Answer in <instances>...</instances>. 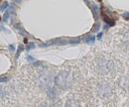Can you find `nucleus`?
I'll return each mask as SVG.
<instances>
[{"mask_svg":"<svg viewBox=\"0 0 129 107\" xmlns=\"http://www.w3.org/2000/svg\"><path fill=\"white\" fill-rule=\"evenodd\" d=\"M27 60L29 61H31V62H34V61H36V60H35L33 57H31V56H27Z\"/></svg>","mask_w":129,"mask_h":107,"instance_id":"nucleus-13","label":"nucleus"},{"mask_svg":"<svg viewBox=\"0 0 129 107\" xmlns=\"http://www.w3.org/2000/svg\"><path fill=\"white\" fill-rule=\"evenodd\" d=\"M68 41H69V44H71V45H77L81 42V39L80 38H72V39H68Z\"/></svg>","mask_w":129,"mask_h":107,"instance_id":"nucleus-5","label":"nucleus"},{"mask_svg":"<svg viewBox=\"0 0 129 107\" xmlns=\"http://www.w3.org/2000/svg\"><path fill=\"white\" fill-rule=\"evenodd\" d=\"M0 10H1V7H0Z\"/></svg>","mask_w":129,"mask_h":107,"instance_id":"nucleus-22","label":"nucleus"},{"mask_svg":"<svg viewBox=\"0 0 129 107\" xmlns=\"http://www.w3.org/2000/svg\"><path fill=\"white\" fill-rule=\"evenodd\" d=\"M4 30H5V28L3 26H0V31H4Z\"/></svg>","mask_w":129,"mask_h":107,"instance_id":"nucleus-19","label":"nucleus"},{"mask_svg":"<svg viewBox=\"0 0 129 107\" xmlns=\"http://www.w3.org/2000/svg\"><path fill=\"white\" fill-rule=\"evenodd\" d=\"M40 82L44 88H51L52 86V77L48 73L43 74L40 77Z\"/></svg>","mask_w":129,"mask_h":107,"instance_id":"nucleus-2","label":"nucleus"},{"mask_svg":"<svg viewBox=\"0 0 129 107\" xmlns=\"http://www.w3.org/2000/svg\"><path fill=\"white\" fill-rule=\"evenodd\" d=\"M23 49H24V48H23V46H22V45H20V46H19L18 50H17V53H16V58H18V57H19V55L22 53Z\"/></svg>","mask_w":129,"mask_h":107,"instance_id":"nucleus-9","label":"nucleus"},{"mask_svg":"<svg viewBox=\"0 0 129 107\" xmlns=\"http://www.w3.org/2000/svg\"><path fill=\"white\" fill-rule=\"evenodd\" d=\"M12 1H13V2H15V3H18V4L22 2V0H12Z\"/></svg>","mask_w":129,"mask_h":107,"instance_id":"nucleus-18","label":"nucleus"},{"mask_svg":"<svg viewBox=\"0 0 129 107\" xmlns=\"http://www.w3.org/2000/svg\"><path fill=\"white\" fill-rule=\"evenodd\" d=\"M0 21H1V17H0Z\"/></svg>","mask_w":129,"mask_h":107,"instance_id":"nucleus-20","label":"nucleus"},{"mask_svg":"<svg viewBox=\"0 0 129 107\" xmlns=\"http://www.w3.org/2000/svg\"><path fill=\"white\" fill-rule=\"evenodd\" d=\"M55 83L62 89L68 88L72 83V76L69 72H61L55 78Z\"/></svg>","mask_w":129,"mask_h":107,"instance_id":"nucleus-1","label":"nucleus"},{"mask_svg":"<svg viewBox=\"0 0 129 107\" xmlns=\"http://www.w3.org/2000/svg\"><path fill=\"white\" fill-rule=\"evenodd\" d=\"M98 1H101V0H98Z\"/></svg>","mask_w":129,"mask_h":107,"instance_id":"nucleus-21","label":"nucleus"},{"mask_svg":"<svg viewBox=\"0 0 129 107\" xmlns=\"http://www.w3.org/2000/svg\"><path fill=\"white\" fill-rule=\"evenodd\" d=\"M33 49H35V44L34 43H30L29 45H27V47H26V50L27 51H31Z\"/></svg>","mask_w":129,"mask_h":107,"instance_id":"nucleus-10","label":"nucleus"},{"mask_svg":"<svg viewBox=\"0 0 129 107\" xmlns=\"http://www.w3.org/2000/svg\"><path fill=\"white\" fill-rule=\"evenodd\" d=\"M99 27H100V24H99V23H95V24L93 25L91 31H92V32H97V31L99 30Z\"/></svg>","mask_w":129,"mask_h":107,"instance_id":"nucleus-8","label":"nucleus"},{"mask_svg":"<svg viewBox=\"0 0 129 107\" xmlns=\"http://www.w3.org/2000/svg\"><path fill=\"white\" fill-rule=\"evenodd\" d=\"M83 41L86 44H93L94 41H95V37H93V36H85L84 39H83Z\"/></svg>","mask_w":129,"mask_h":107,"instance_id":"nucleus-4","label":"nucleus"},{"mask_svg":"<svg viewBox=\"0 0 129 107\" xmlns=\"http://www.w3.org/2000/svg\"><path fill=\"white\" fill-rule=\"evenodd\" d=\"M9 50H10V51H12V52H13V51H14V50H15V46H14V45H13V44H11V45H9Z\"/></svg>","mask_w":129,"mask_h":107,"instance_id":"nucleus-14","label":"nucleus"},{"mask_svg":"<svg viewBox=\"0 0 129 107\" xmlns=\"http://www.w3.org/2000/svg\"><path fill=\"white\" fill-rule=\"evenodd\" d=\"M123 17H124L125 19H129V12H125V13L123 14Z\"/></svg>","mask_w":129,"mask_h":107,"instance_id":"nucleus-17","label":"nucleus"},{"mask_svg":"<svg viewBox=\"0 0 129 107\" xmlns=\"http://www.w3.org/2000/svg\"><path fill=\"white\" fill-rule=\"evenodd\" d=\"M102 35H103V34H102V32L98 33V34H97V39H98V40H100V39L102 38Z\"/></svg>","mask_w":129,"mask_h":107,"instance_id":"nucleus-15","label":"nucleus"},{"mask_svg":"<svg viewBox=\"0 0 129 107\" xmlns=\"http://www.w3.org/2000/svg\"><path fill=\"white\" fill-rule=\"evenodd\" d=\"M8 18H9V12L6 11V12L4 13V16H3V20H4V22H6V21L8 20Z\"/></svg>","mask_w":129,"mask_h":107,"instance_id":"nucleus-11","label":"nucleus"},{"mask_svg":"<svg viewBox=\"0 0 129 107\" xmlns=\"http://www.w3.org/2000/svg\"><path fill=\"white\" fill-rule=\"evenodd\" d=\"M91 9H92V11H93V16H94V18L97 19V14H98V7H97L95 4H92L91 5Z\"/></svg>","mask_w":129,"mask_h":107,"instance_id":"nucleus-6","label":"nucleus"},{"mask_svg":"<svg viewBox=\"0 0 129 107\" xmlns=\"http://www.w3.org/2000/svg\"><path fill=\"white\" fill-rule=\"evenodd\" d=\"M10 79L9 76H0V82H6Z\"/></svg>","mask_w":129,"mask_h":107,"instance_id":"nucleus-7","label":"nucleus"},{"mask_svg":"<svg viewBox=\"0 0 129 107\" xmlns=\"http://www.w3.org/2000/svg\"><path fill=\"white\" fill-rule=\"evenodd\" d=\"M101 17H102V20H103L106 24H108L109 26H114V25H115V21H114V19L111 18L110 16L107 14L106 9H105L104 7L101 8Z\"/></svg>","mask_w":129,"mask_h":107,"instance_id":"nucleus-3","label":"nucleus"},{"mask_svg":"<svg viewBox=\"0 0 129 107\" xmlns=\"http://www.w3.org/2000/svg\"><path fill=\"white\" fill-rule=\"evenodd\" d=\"M4 95V90H3V88L0 86V97H2Z\"/></svg>","mask_w":129,"mask_h":107,"instance_id":"nucleus-16","label":"nucleus"},{"mask_svg":"<svg viewBox=\"0 0 129 107\" xmlns=\"http://www.w3.org/2000/svg\"><path fill=\"white\" fill-rule=\"evenodd\" d=\"M7 7H8V2H6V1H5V2L2 4V6H1V9H2V10H4V9H6Z\"/></svg>","mask_w":129,"mask_h":107,"instance_id":"nucleus-12","label":"nucleus"}]
</instances>
